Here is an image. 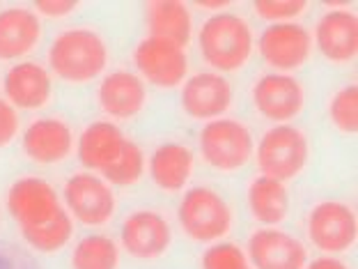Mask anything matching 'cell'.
I'll use <instances>...</instances> for the list:
<instances>
[{"instance_id": "6da1fadb", "label": "cell", "mask_w": 358, "mask_h": 269, "mask_svg": "<svg viewBox=\"0 0 358 269\" xmlns=\"http://www.w3.org/2000/svg\"><path fill=\"white\" fill-rule=\"evenodd\" d=\"M48 67L67 83H90L108 67V46L90 28L62 30L48 48Z\"/></svg>"}, {"instance_id": "7a4b0ae2", "label": "cell", "mask_w": 358, "mask_h": 269, "mask_svg": "<svg viewBox=\"0 0 358 269\" xmlns=\"http://www.w3.org/2000/svg\"><path fill=\"white\" fill-rule=\"evenodd\" d=\"M200 53L216 74H230L246 67L253 55L255 39L248 21L239 14L221 12L202 23L198 35Z\"/></svg>"}, {"instance_id": "3957f363", "label": "cell", "mask_w": 358, "mask_h": 269, "mask_svg": "<svg viewBox=\"0 0 358 269\" xmlns=\"http://www.w3.org/2000/svg\"><path fill=\"white\" fill-rule=\"evenodd\" d=\"M179 223L193 242L216 244L230 235L234 214L218 191L209 186H193L179 202Z\"/></svg>"}, {"instance_id": "277c9868", "label": "cell", "mask_w": 358, "mask_h": 269, "mask_svg": "<svg viewBox=\"0 0 358 269\" xmlns=\"http://www.w3.org/2000/svg\"><path fill=\"white\" fill-rule=\"evenodd\" d=\"M310 159L308 136L294 125H275L257 145V168L275 182H289L299 177Z\"/></svg>"}, {"instance_id": "5b68a950", "label": "cell", "mask_w": 358, "mask_h": 269, "mask_svg": "<svg viewBox=\"0 0 358 269\" xmlns=\"http://www.w3.org/2000/svg\"><path fill=\"white\" fill-rule=\"evenodd\" d=\"M200 152L205 164L218 173H234L253 159L255 141L243 122L234 118H218L202 127Z\"/></svg>"}, {"instance_id": "8992f818", "label": "cell", "mask_w": 358, "mask_h": 269, "mask_svg": "<svg viewBox=\"0 0 358 269\" xmlns=\"http://www.w3.org/2000/svg\"><path fill=\"white\" fill-rule=\"evenodd\" d=\"M134 62L143 81L159 90H173L184 83L189 74L186 48L161 37H145L134 51Z\"/></svg>"}, {"instance_id": "52a82bcc", "label": "cell", "mask_w": 358, "mask_h": 269, "mask_svg": "<svg viewBox=\"0 0 358 269\" xmlns=\"http://www.w3.org/2000/svg\"><path fill=\"white\" fill-rule=\"evenodd\" d=\"M64 202L69 214L83 226H106L115 216V191L94 173H74L64 182Z\"/></svg>"}, {"instance_id": "ba28073f", "label": "cell", "mask_w": 358, "mask_h": 269, "mask_svg": "<svg viewBox=\"0 0 358 269\" xmlns=\"http://www.w3.org/2000/svg\"><path fill=\"white\" fill-rule=\"evenodd\" d=\"M308 237L329 256L347 254L358 237L354 209L340 200H324L308 214Z\"/></svg>"}, {"instance_id": "9c48e42d", "label": "cell", "mask_w": 358, "mask_h": 269, "mask_svg": "<svg viewBox=\"0 0 358 269\" xmlns=\"http://www.w3.org/2000/svg\"><path fill=\"white\" fill-rule=\"evenodd\" d=\"M259 55L278 74L296 71L310 60L313 37L301 23H271L259 35Z\"/></svg>"}, {"instance_id": "30bf717a", "label": "cell", "mask_w": 358, "mask_h": 269, "mask_svg": "<svg viewBox=\"0 0 358 269\" xmlns=\"http://www.w3.org/2000/svg\"><path fill=\"white\" fill-rule=\"evenodd\" d=\"M60 209V195L42 177H21L7 191V212L21 230L51 221Z\"/></svg>"}, {"instance_id": "8fae6325", "label": "cell", "mask_w": 358, "mask_h": 269, "mask_svg": "<svg viewBox=\"0 0 358 269\" xmlns=\"http://www.w3.org/2000/svg\"><path fill=\"white\" fill-rule=\"evenodd\" d=\"M122 247L136 260H157L168 254L173 244V228L168 219L154 209H138L129 214L120 233Z\"/></svg>"}, {"instance_id": "7c38bea8", "label": "cell", "mask_w": 358, "mask_h": 269, "mask_svg": "<svg viewBox=\"0 0 358 269\" xmlns=\"http://www.w3.org/2000/svg\"><path fill=\"white\" fill-rule=\"evenodd\" d=\"M253 104L259 116L285 125V122H292L301 116L306 106V90L294 76L271 71V74H264L255 81Z\"/></svg>"}, {"instance_id": "4fadbf2b", "label": "cell", "mask_w": 358, "mask_h": 269, "mask_svg": "<svg viewBox=\"0 0 358 269\" xmlns=\"http://www.w3.org/2000/svg\"><path fill=\"white\" fill-rule=\"evenodd\" d=\"M248 263L253 269H306L303 242L278 228H262L248 240Z\"/></svg>"}, {"instance_id": "5bb4252c", "label": "cell", "mask_w": 358, "mask_h": 269, "mask_svg": "<svg viewBox=\"0 0 358 269\" xmlns=\"http://www.w3.org/2000/svg\"><path fill=\"white\" fill-rule=\"evenodd\" d=\"M232 106V85L223 74L200 71L184 81L182 109L193 120H218Z\"/></svg>"}, {"instance_id": "9a60e30c", "label": "cell", "mask_w": 358, "mask_h": 269, "mask_svg": "<svg viewBox=\"0 0 358 269\" xmlns=\"http://www.w3.org/2000/svg\"><path fill=\"white\" fill-rule=\"evenodd\" d=\"M315 46L333 64H347L358 55V19L349 10H331L317 21Z\"/></svg>"}, {"instance_id": "2e32d148", "label": "cell", "mask_w": 358, "mask_h": 269, "mask_svg": "<svg viewBox=\"0 0 358 269\" xmlns=\"http://www.w3.org/2000/svg\"><path fill=\"white\" fill-rule=\"evenodd\" d=\"M23 152L42 166L60 164L74 150V134L60 118H39L23 132Z\"/></svg>"}, {"instance_id": "e0dca14e", "label": "cell", "mask_w": 358, "mask_h": 269, "mask_svg": "<svg viewBox=\"0 0 358 269\" xmlns=\"http://www.w3.org/2000/svg\"><path fill=\"white\" fill-rule=\"evenodd\" d=\"M99 106L113 120H131L148 106V88L145 81L134 71L117 69L106 74L99 83Z\"/></svg>"}, {"instance_id": "ac0fdd59", "label": "cell", "mask_w": 358, "mask_h": 269, "mask_svg": "<svg viewBox=\"0 0 358 269\" xmlns=\"http://www.w3.org/2000/svg\"><path fill=\"white\" fill-rule=\"evenodd\" d=\"M5 97L14 109L21 111H39L51 102L53 97V81L48 69L39 62H19L10 67L3 78Z\"/></svg>"}, {"instance_id": "d6986e66", "label": "cell", "mask_w": 358, "mask_h": 269, "mask_svg": "<svg viewBox=\"0 0 358 269\" xmlns=\"http://www.w3.org/2000/svg\"><path fill=\"white\" fill-rule=\"evenodd\" d=\"M42 42V21L28 7L0 12V60H19Z\"/></svg>"}, {"instance_id": "ffe728a7", "label": "cell", "mask_w": 358, "mask_h": 269, "mask_svg": "<svg viewBox=\"0 0 358 269\" xmlns=\"http://www.w3.org/2000/svg\"><path fill=\"white\" fill-rule=\"evenodd\" d=\"M124 145H127V136L122 134V129L115 122H106V120L92 122L78 136V148H76L78 161L90 173L92 170L103 173L106 168H110L120 159Z\"/></svg>"}, {"instance_id": "44dd1931", "label": "cell", "mask_w": 358, "mask_h": 269, "mask_svg": "<svg viewBox=\"0 0 358 269\" xmlns=\"http://www.w3.org/2000/svg\"><path fill=\"white\" fill-rule=\"evenodd\" d=\"M195 157L182 143H164L150 157V177L159 189L177 193L191 182Z\"/></svg>"}, {"instance_id": "7402d4cb", "label": "cell", "mask_w": 358, "mask_h": 269, "mask_svg": "<svg viewBox=\"0 0 358 269\" xmlns=\"http://www.w3.org/2000/svg\"><path fill=\"white\" fill-rule=\"evenodd\" d=\"M148 28L152 37L168 39L186 48L193 37V16L186 3L179 0H154L148 3Z\"/></svg>"}, {"instance_id": "603a6c76", "label": "cell", "mask_w": 358, "mask_h": 269, "mask_svg": "<svg viewBox=\"0 0 358 269\" xmlns=\"http://www.w3.org/2000/svg\"><path fill=\"white\" fill-rule=\"evenodd\" d=\"M248 207L255 221L264 223L266 228L282 223L289 212L287 186L264 175L255 177L248 186Z\"/></svg>"}, {"instance_id": "cb8c5ba5", "label": "cell", "mask_w": 358, "mask_h": 269, "mask_svg": "<svg viewBox=\"0 0 358 269\" xmlns=\"http://www.w3.org/2000/svg\"><path fill=\"white\" fill-rule=\"evenodd\" d=\"M23 240L28 242L30 249H35L37 254H58L69 244L71 235H74V223H71V214L67 209H60L51 221L23 228L21 230Z\"/></svg>"}, {"instance_id": "d4e9b609", "label": "cell", "mask_w": 358, "mask_h": 269, "mask_svg": "<svg viewBox=\"0 0 358 269\" xmlns=\"http://www.w3.org/2000/svg\"><path fill=\"white\" fill-rule=\"evenodd\" d=\"M71 269H120V249L106 235H87L71 251Z\"/></svg>"}, {"instance_id": "484cf974", "label": "cell", "mask_w": 358, "mask_h": 269, "mask_svg": "<svg viewBox=\"0 0 358 269\" xmlns=\"http://www.w3.org/2000/svg\"><path fill=\"white\" fill-rule=\"evenodd\" d=\"M145 175V154L134 141H127L120 159L103 170V179L115 186H134Z\"/></svg>"}, {"instance_id": "4316f807", "label": "cell", "mask_w": 358, "mask_h": 269, "mask_svg": "<svg viewBox=\"0 0 358 269\" xmlns=\"http://www.w3.org/2000/svg\"><path fill=\"white\" fill-rule=\"evenodd\" d=\"M329 118L333 127L340 129L343 134H356L358 132V88L345 85L338 90L329 102Z\"/></svg>"}, {"instance_id": "83f0119b", "label": "cell", "mask_w": 358, "mask_h": 269, "mask_svg": "<svg viewBox=\"0 0 358 269\" xmlns=\"http://www.w3.org/2000/svg\"><path fill=\"white\" fill-rule=\"evenodd\" d=\"M202 269H253L248 256L232 242H216L202 256Z\"/></svg>"}, {"instance_id": "f1b7e54d", "label": "cell", "mask_w": 358, "mask_h": 269, "mask_svg": "<svg viewBox=\"0 0 358 269\" xmlns=\"http://www.w3.org/2000/svg\"><path fill=\"white\" fill-rule=\"evenodd\" d=\"M308 10L306 0H257L255 12L271 23H294L296 16Z\"/></svg>"}, {"instance_id": "f546056e", "label": "cell", "mask_w": 358, "mask_h": 269, "mask_svg": "<svg viewBox=\"0 0 358 269\" xmlns=\"http://www.w3.org/2000/svg\"><path fill=\"white\" fill-rule=\"evenodd\" d=\"M19 136V113L5 99H0V148L14 143V138Z\"/></svg>"}, {"instance_id": "4dcf8cb0", "label": "cell", "mask_w": 358, "mask_h": 269, "mask_svg": "<svg viewBox=\"0 0 358 269\" xmlns=\"http://www.w3.org/2000/svg\"><path fill=\"white\" fill-rule=\"evenodd\" d=\"M80 7L76 0H39L35 3V14H44L48 19H62V16L74 14Z\"/></svg>"}, {"instance_id": "1f68e13d", "label": "cell", "mask_w": 358, "mask_h": 269, "mask_svg": "<svg viewBox=\"0 0 358 269\" xmlns=\"http://www.w3.org/2000/svg\"><path fill=\"white\" fill-rule=\"evenodd\" d=\"M306 269H349L343 260L333 258V256H324V258H317L313 260L310 265H306Z\"/></svg>"}, {"instance_id": "d6a6232c", "label": "cell", "mask_w": 358, "mask_h": 269, "mask_svg": "<svg viewBox=\"0 0 358 269\" xmlns=\"http://www.w3.org/2000/svg\"><path fill=\"white\" fill-rule=\"evenodd\" d=\"M232 3H227V0H216V3H209V0H200L198 7H202V10H211V12H225L227 7H230Z\"/></svg>"}]
</instances>
